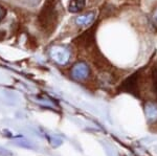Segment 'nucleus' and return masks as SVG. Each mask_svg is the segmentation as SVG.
<instances>
[{
	"mask_svg": "<svg viewBox=\"0 0 157 156\" xmlns=\"http://www.w3.org/2000/svg\"><path fill=\"white\" fill-rule=\"evenodd\" d=\"M56 0H46L38 17L41 27L46 32L54 31L57 24L58 13L56 10Z\"/></svg>",
	"mask_w": 157,
	"mask_h": 156,
	"instance_id": "f257e3e1",
	"label": "nucleus"
},
{
	"mask_svg": "<svg viewBox=\"0 0 157 156\" xmlns=\"http://www.w3.org/2000/svg\"><path fill=\"white\" fill-rule=\"evenodd\" d=\"M49 56L56 63L60 65H64L69 61L70 51L64 46L55 45L49 49Z\"/></svg>",
	"mask_w": 157,
	"mask_h": 156,
	"instance_id": "f03ea898",
	"label": "nucleus"
},
{
	"mask_svg": "<svg viewBox=\"0 0 157 156\" xmlns=\"http://www.w3.org/2000/svg\"><path fill=\"white\" fill-rule=\"evenodd\" d=\"M88 74H89V68H88V66L84 62L77 63L71 70L72 78L75 80H78V81L86 79L88 77Z\"/></svg>",
	"mask_w": 157,
	"mask_h": 156,
	"instance_id": "7ed1b4c3",
	"label": "nucleus"
},
{
	"mask_svg": "<svg viewBox=\"0 0 157 156\" xmlns=\"http://www.w3.org/2000/svg\"><path fill=\"white\" fill-rule=\"evenodd\" d=\"M86 0H70L68 4V10L71 13H78L85 7Z\"/></svg>",
	"mask_w": 157,
	"mask_h": 156,
	"instance_id": "20e7f679",
	"label": "nucleus"
},
{
	"mask_svg": "<svg viewBox=\"0 0 157 156\" xmlns=\"http://www.w3.org/2000/svg\"><path fill=\"white\" fill-rule=\"evenodd\" d=\"M93 19H94V13H88V14L77 17L75 23L78 25H88L93 21Z\"/></svg>",
	"mask_w": 157,
	"mask_h": 156,
	"instance_id": "39448f33",
	"label": "nucleus"
},
{
	"mask_svg": "<svg viewBox=\"0 0 157 156\" xmlns=\"http://www.w3.org/2000/svg\"><path fill=\"white\" fill-rule=\"evenodd\" d=\"M152 21H153V23L157 26V9L154 11L153 15H152Z\"/></svg>",
	"mask_w": 157,
	"mask_h": 156,
	"instance_id": "423d86ee",
	"label": "nucleus"
},
{
	"mask_svg": "<svg viewBox=\"0 0 157 156\" xmlns=\"http://www.w3.org/2000/svg\"><path fill=\"white\" fill-rule=\"evenodd\" d=\"M4 16H6V10L2 6H0V21L4 18Z\"/></svg>",
	"mask_w": 157,
	"mask_h": 156,
	"instance_id": "0eeeda50",
	"label": "nucleus"
}]
</instances>
